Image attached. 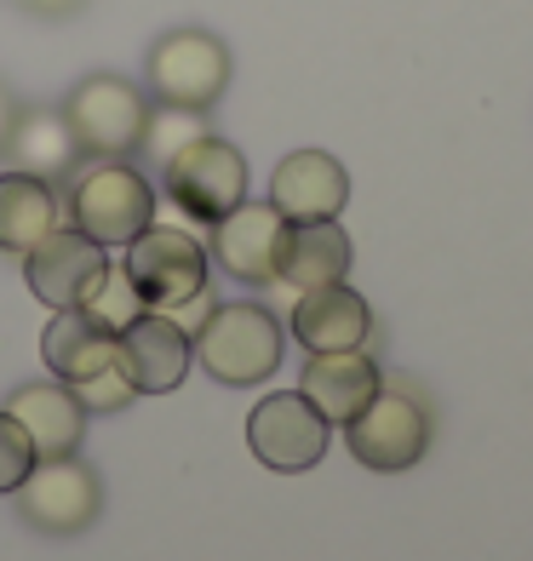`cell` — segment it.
Segmentation results:
<instances>
[{
	"instance_id": "obj_25",
	"label": "cell",
	"mask_w": 533,
	"mask_h": 561,
	"mask_svg": "<svg viewBox=\"0 0 533 561\" xmlns=\"http://www.w3.org/2000/svg\"><path fill=\"white\" fill-rule=\"evenodd\" d=\"M213 310H218V304H213V293L201 287L195 298H184V304H178V310H167V316H172V321H178V327H184V333L195 339V333H201V321H207Z\"/></svg>"
},
{
	"instance_id": "obj_26",
	"label": "cell",
	"mask_w": 533,
	"mask_h": 561,
	"mask_svg": "<svg viewBox=\"0 0 533 561\" xmlns=\"http://www.w3.org/2000/svg\"><path fill=\"white\" fill-rule=\"evenodd\" d=\"M30 12H46V18H64V12H75L81 0H23Z\"/></svg>"
},
{
	"instance_id": "obj_19",
	"label": "cell",
	"mask_w": 533,
	"mask_h": 561,
	"mask_svg": "<svg viewBox=\"0 0 533 561\" xmlns=\"http://www.w3.org/2000/svg\"><path fill=\"white\" fill-rule=\"evenodd\" d=\"M7 156H12L18 172L53 184V178H69L75 167H81V144H75L64 110H23L12 121V133H7Z\"/></svg>"
},
{
	"instance_id": "obj_6",
	"label": "cell",
	"mask_w": 533,
	"mask_h": 561,
	"mask_svg": "<svg viewBox=\"0 0 533 561\" xmlns=\"http://www.w3.org/2000/svg\"><path fill=\"white\" fill-rule=\"evenodd\" d=\"M121 270L133 275V287L144 298V310H178L184 298H195L207 287V247L195 236H184L178 224H149L144 236L126 241Z\"/></svg>"
},
{
	"instance_id": "obj_7",
	"label": "cell",
	"mask_w": 533,
	"mask_h": 561,
	"mask_svg": "<svg viewBox=\"0 0 533 561\" xmlns=\"http://www.w3.org/2000/svg\"><path fill=\"white\" fill-rule=\"evenodd\" d=\"M110 275V247H98L75 224H58L46 241L23 252V280L46 310H87Z\"/></svg>"
},
{
	"instance_id": "obj_23",
	"label": "cell",
	"mask_w": 533,
	"mask_h": 561,
	"mask_svg": "<svg viewBox=\"0 0 533 561\" xmlns=\"http://www.w3.org/2000/svg\"><path fill=\"white\" fill-rule=\"evenodd\" d=\"M87 310H92L98 321H104V327H115V333H121V327L144 310V298H138V287H133V275H126L121 264H110L104 287H98V298L87 304Z\"/></svg>"
},
{
	"instance_id": "obj_18",
	"label": "cell",
	"mask_w": 533,
	"mask_h": 561,
	"mask_svg": "<svg viewBox=\"0 0 533 561\" xmlns=\"http://www.w3.org/2000/svg\"><path fill=\"white\" fill-rule=\"evenodd\" d=\"M7 413L30 430L41 458H64L87 436V407L75 401L69 385H23V390L7 396Z\"/></svg>"
},
{
	"instance_id": "obj_9",
	"label": "cell",
	"mask_w": 533,
	"mask_h": 561,
	"mask_svg": "<svg viewBox=\"0 0 533 561\" xmlns=\"http://www.w3.org/2000/svg\"><path fill=\"white\" fill-rule=\"evenodd\" d=\"M339 430H344V447L355 453V465L385 470V476L413 470L430 447V413L408 390H378L362 413Z\"/></svg>"
},
{
	"instance_id": "obj_3",
	"label": "cell",
	"mask_w": 533,
	"mask_h": 561,
	"mask_svg": "<svg viewBox=\"0 0 533 561\" xmlns=\"http://www.w3.org/2000/svg\"><path fill=\"white\" fill-rule=\"evenodd\" d=\"M161 184L172 195V207L195 218V224H218L224 213H236L247 201V161L236 144H224L213 133H201L195 144H184L178 156L161 167Z\"/></svg>"
},
{
	"instance_id": "obj_24",
	"label": "cell",
	"mask_w": 533,
	"mask_h": 561,
	"mask_svg": "<svg viewBox=\"0 0 533 561\" xmlns=\"http://www.w3.org/2000/svg\"><path fill=\"white\" fill-rule=\"evenodd\" d=\"M75 390V401L87 407V413H115V407H126V401H138L133 396V385L115 373V367H104V373H92V378H81V385H69Z\"/></svg>"
},
{
	"instance_id": "obj_10",
	"label": "cell",
	"mask_w": 533,
	"mask_h": 561,
	"mask_svg": "<svg viewBox=\"0 0 533 561\" xmlns=\"http://www.w3.org/2000/svg\"><path fill=\"white\" fill-rule=\"evenodd\" d=\"M247 447L259 465L298 476V470L321 465V453L333 447V424L304 401V390H275L247 413Z\"/></svg>"
},
{
	"instance_id": "obj_4",
	"label": "cell",
	"mask_w": 533,
	"mask_h": 561,
	"mask_svg": "<svg viewBox=\"0 0 533 561\" xmlns=\"http://www.w3.org/2000/svg\"><path fill=\"white\" fill-rule=\"evenodd\" d=\"M149 92L156 104H178V110H213L224 87H230V46L207 30H172L149 46Z\"/></svg>"
},
{
	"instance_id": "obj_20",
	"label": "cell",
	"mask_w": 533,
	"mask_h": 561,
	"mask_svg": "<svg viewBox=\"0 0 533 561\" xmlns=\"http://www.w3.org/2000/svg\"><path fill=\"white\" fill-rule=\"evenodd\" d=\"M64 224V207L46 178H30V172H0V252H30L35 241H46L53 229Z\"/></svg>"
},
{
	"instance_id": "obj_11",
	"label": "cell",
	"mask_w": 533,
	"mask_h": 561,
	"mask_svg": "<svg viewBox=\"0 0 533 561\" xmlns=\"http://www.w3.org/2000/svg\"><path fill=\"white\" fill-rule=\"evenodd\" d=\"M195 367V339L161 310H138L115 333V373L133 385V396H172Z\"/></svg>"
},
{
	"instance_id": "obj_14",
	"label": "cell",
	"mask_w": 533,
	"mask_h": 561,
	"mask_svg": "<svg viewBox=\"0 0 533 561\" xmlns=\"http://www.w3.org/2000/svg\"><path fill=\"white\" fill-rule=\"evenodd\" d=\"M287 310H293V339L310 350V355H321V350H362L367 333H373L367 298L355 293V287H344V280L298 293Z\"/></svg>"
},
{
	"instance_id": "obj_13",
	"label": "cell",
	"mask_w": 533,
	"mask_h": 561,
	"mask_svg": "<svg viewBox=\"0 0 533 561\" xmlns=\"http://www.w3.org/2000/svg\"><path fill=\"white\" fill-rule=\"evenodd\" d=\"M350 201V178L333 156L321 149H293L270 178V207L287 224H310V218H339Z\"/></svg>"
},
{
	"instance_id": "obj_5",
	"label": "cell",
	"mask_w": 533,
	"mask_h": 561,
	"mask_svg": "<svg viewBox=\"0 0 533 561\" xmlns=\"http://www.w3.org/2000/svg\"><path fill=\"white\" fill-rule=\"evenodd\" d=\"M12 499H18V516L35 533H46V539H75V533H87L98 522V510H104V488H98V476L75 453L35 458V470L18 481Z\"/></svg>"
},
{
	"instance_id": "obj_22",
	"label": "cell",
	"mask_w": 533,
	"mask_h": 561,
	"mask_svg": "<svg viewBox=\"0 0 533 561\" xmlns=\"http://www.w3.org/2000/svg\"><path fill=\"white\" fill-rule=\"evenodd\" d=\"M35 442H30V430H23L7 407H0V493H18V481L35 470Z\"/></svg>"
},
{
	"instance_id": "obj_15",
	"label": "cell",
	"mask_w": 533,
	"mask_h": 561,
	"mask_svg": "<svg viewBox=\"0 0 533 561\" xmlns=\"http://www.w3.org/2000/svg\"><path fill=\"white\" fill-rule=\"evenodd\" d=\"M298 390H304V401H310L327 424H350L385 385H378L373 355H362V350H321V355L304 362Z\"/></svg>"
},
{
	"instance_id": "obj_2",
	"label": "cell",
	"mask_w": 533,
	"mask_h": 561,
	"mask_svg": "<svg viewBox=\"0 0 533 561\" xmlns=\"http://www.w3.org/2000/svg\"><path fill=\"white\" fill-rule=\"evenodd\" d=\"M69 224L81 236H92L98 247H126L156 224V190H149V178L133 161L98 156L69 184Z\"/></svg>"
},
{
	"instance_id": "obj_12",
	"label": "cell",
	"mask_w": 533,
	"mask_h": 561,
	"mask_svg": "<svg viewBox=\"0 0 533 561\" xmlns=\"http://www.w3.org/2000/svg\"><path fill=\"white\" fill-rule=\"evenodd\" d=\"M282 236H287V218L270 207V201H241L236 213H224L213 224V247L207 259L247 280V287H270L275 280V264H282Z\"/></svg>"
},
{
	"instance_id": "obj_8",
	"label": "cell",
	"mask_w": 533,
	"mask_h": 561,
	"mask_svg": "<svg viewBox=\"0 0 533 561\" xmlns=\"http://www.w3.org/2000/svg\"><path fill=\"white\" fill-rule=\"evenodd\" d=\"M64 121L75 144H81V156H133L149 121V98L133 81H121V75H87L69 92Z\"/></svg>"
},
{
	"instance_id": "obj_16",
	"label": "cell",
	"mask_w": 533,
	"mask_h": 561,
	"mask_svg": "<svg viewBox=\"0 0 533 561\" xmlns=\"http://www.w3.org/2000/svg\"><path fill=\"white\" fill-rule=\"evenodd\" d=\"M350 275V236L339 229V218H310V224H287L282 236V264H275V280L293 293L310 287H333V280Z\"/></svg>"
},
{
	"instance_id": "obj_1",
	"label": "cell",
	"mask_w": 533,
	"mask_h": 561,
	"mask_svg": "<svg viewBox=\"0 0 533 561\" xmlns=\"http://www.w3.org/2000/svg\"><path fill=\"white\" fill-rule=\"evenodd\" d=\"M195 362L218 385L247 390V385H264L287 362V333L264 304H218L195 333Z\"/></svg>"
},
{
	"instance_id": "obj_21",
	"label": "cell",
	"mask_w": 533,
	"mask_h": 561,
	"mask_svg": "<svg viewBox=\"0 0 533 561\" xmlns=\"http://www.w3.org/2000/svg\"><path fill=\"white\" fill-rule=\"evenodd\" d=\"M201 133H207V126H201V110H178V104H156L149 110V121H144V138H138V149L156 167H167L178 149L184 144H195Z\"/></svg>"
},
{
	"instance_id": "obj_17",
	"label": "cell",
	"mask_w": 533,
	"mask_h": 561,
	"mask_svg": "<svg viewBox=\"0 0 533 561\" xmlns=\"http://www.w3.org/2000/svg\"><path fill=\"white\" fill-rule=\"evenodd\" d=\"M41 355L58 373V385H81V378L115 367V327H104L92 310H58L41 333Z\"/></svg>"
}]
</instances>
